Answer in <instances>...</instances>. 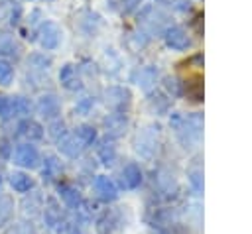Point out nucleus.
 <instances>
[{
    "mask_svg": "<svg viewBox=\"0 0 252 234\" xmlns=\"http://www.w3.org/2000/svg\"><path fill=\"white\" fill-rule=\"evenodd\" d=\"M30 112V102L24 96H0V116L12 118Z\"/></svg>",
    "mask_w": 252,
    "mask_h": 234,
    "instance_id": "obj_1",
    "label": "nucleus"
},
{
    "mask_svg": "<svg viewBox=\"0 0 252 234\" xmlns=\"http://www.w3.org/2000/svg\"><path fill=\"white\" fill-rule=\"evenodd\" d=\"M130 98H132V94L124 87H108L104 90V102L110 108H114L116 112H124L130 106Z\"/></svg>",
    "mask_w": 252,
    "mask_h": 234,
    "instance_id": "obj_2",
    "label": "nucleus"
},
{
    "mask_svg": "<svg viewBox=\"0 0 252 234\" xmlns=\"http://www.w3.org/2000/svg\"><path fill=\"white\" fill-rule=\"evenodd\" d=\"M61 35L63 33L59 29V26L53 22H43L37 29V41L43 49H55L61 41Z\"/></svg>",
    "mask_w": 252,
    "mask_h": 234,
    "instance_id": "obj_3",
    "label": "nucleus"
},
{
    "mask_svg": "<svg viewBox=\"0 0 252 234\" xmlns=\"http://www.w3.org/2000/svg\"><path fill=\"white\" fill-rule=\"evenodd\" d=\"M163 39H165V45L175 49V51H185L191 47V37L187 35V31L179 26H171L163 31Z\"/></svg>",
    "mask_w": 252,
    "mask_h": 234,
    "instance_id": "obj_4",
    "label": "nucleus"
},
{
    "mask_svg": "<svg viewBox=\"0 0 252 234\" xmlns=\"http://www.w3.org/2000/svg\"><path fill=\"white\" fill-rule=\"evenodd\" d=\"M14 163L20 165V167H26V169L35 167L39 163V153H37L35 146H32V144L16 146V149H14Z\"/></svg>",
    "mask_w": 252,
    "mask_h": 234,
    "instance_id": "obj_5",
    "label": "nucleus"
},
{
    "mask_svg": "<svg viewBox=\"0 0 252 234\" xmlns=\"http://www.w3.org/2000/svg\"><path fill=\"white\" fill-rule=\"evenodd\" d=\"M158 128H146L142 134H138V140H136V149L138 153H142L144 157H150L154 147L158 146Z\"/></svg>",
    "mask_w": 252,
    "mask_h": 234,
    "instance_id": "obj_6",
    "label": "nucleus"
},
{
    "mask_svg": "<svg viewBox=\"0 0 252 234\" xmlns=\"http://www.w3.org/2000/svg\"><path fill=\"white\" fill-rule=\"evenodd\" d=\"M37 112L43 116V118H47V120H51V118H55L57 114H59V110H61V106H59V98L55 96V94H43L39 100H37Z\"/></svg>",
    "mask_w": 252,
    "mask_h": 234,
    "instance_id": "obj_7",
    "label": "nucleus"
},
{
    "mask_svg": "<svg viewBox=\"0 0 252 234\" xmlns=\"http://www.w3.org/2000/svg\"><path fill=\"white\" fill-rule=\"evenodd\" d=\"M18 134L24 138V140H28V144H32V142H35V140H41L43 138V128H41V124H37L35 120H22L20 124H18Z\"/></svg>",
    "mask_w": 252,
    "mask_h": 234,
    "instance_id": "obj_8",
    "label": "nucleus"
},
{
    "mask_svg": "<svg viewBox=\"0 0 252 234\" xmlns=\"http://www.w3.org/2000/svg\"><path fill=\"white\" fill-rule=\"evenodd\" d=\"M163 20H165V16L154 6H148L142 10V26H146L150 31H159Z\"/></svg>",
    "mask_w": 252,
    "mask_h": 234,
    "instance_id": "obj_9",
    "label": "nucleus"
},
{
    "mask_svg": "<svg viewBox=\"0 0 252 234\" xmlns=\"http://www.w3.org/2000/svg\"><path fill=\"white\" fill-rule=\"evenodd\" d=\"M126 116L122 112H114V114H108V118H104V128H106V134L108 136H122L126 132Z\"/></svg>",
    "mask_w": 252,
    "mask_h": 234,
    "instance_id": "obj_10",
    "label": "nucleus"
},
{
    "mask_svg": "<svg viewBox=\"0 0 252 234\" xmlns=\"http://www.w3.org/2000/svg\"><path fill=\"white\" fill-rule=\"evenodd\" d=\"M85 147H87V146H85L75 134H73V136H63V138L59 140V149H61V153H65L67 157H79Z\"/></svg>",
    "mask_w": 252,
    "mask_h": 234,
    "instance_id": "obj_11",
    "label": "nucleus"
},
{
    "mask_svg": "<svg viewBox=\"0 0 252 234\" xmlns=\"http://www.w3.org/2000/svg\"><path fill=\"white\" fill-rule=\"evenodd\" d=\"M94 191H96V195L102 199V201H114L116 199V195H118V191H116V185L108 179V177H104V175H98L96 179H94Z\"/></svg>",
    "mask_w": 252,
    "mask_h": 234,
    "instance_id": "obj_12",
    "label": "nucleus"
},
{
    "mask_svg": "<svg viewBox=\"0 0 252 234\" xmlns=\"http://www.w3.org/2000/svg\"><path fill=\"white\" fill-rule=\"evenodd\" d=\"M183 87H185V94H187L189 100H193V102H201L203 100V77L201 75L189 77L183 83Z\"/></svg>",
    "mask_w": 252,
    "mask_h": 234,
    "instance_id": "obj_13",
    "label": "nucleus"
},
{
    "mask_svg": "<svg viewBox=\"0 0 252 234\" xmlns=\"http://www.w3.org/2000/svg\"><path fill=\"white\" fill-rule=\"evenodd\" d=\"M59 79H61L63 87L69 88V90H79L81 88V81H79L77 69L73 65H63L61 67V73H59Z\"/></svg>",
    "mask_w": 252,
    "mask_h": 234,
    "instance_id": "obj_14",
    "label": "nucleus"
},
{
    "mask_svg": "<svg viewBox=\"0 0 252 234\" xmlns=\"http://www.w3.org/2000/svg\"><path fill=\"white\" fill-rule=\"evenodd\" d=\"M140 181H142V171H140V167H138L136 163H128V165L122 169V183H124V187L136 189V187L140 185Z\"/></svg>",
    "mask_w": 252,
    "mask_h": 234,
    "instance_id": "obj_15",
    "label": "nucleus"
},
{
    "mask_svg": "<svg viewBox=\"0 0 252 234\" xmlns=\"http://www.w3.org/2000/svg\"><path fill=\"white\" fill-rule=\"evenodd\" d=\"M10 185L18 193H28L33 187V179L28 173H24V171H12L10 173Z\"/></svg>",
    "mask_w": 252,
    "mask_h": 234,
    "instance_id": "obj_16",
    "label": "nucleus"
},
{
    "mask_svg": "<svg viewBox=\"0 0 252 234\" xmlns=\"http://www.w3.org/2000/svg\"><path fill=\"white\" fill-rule=\"evenodd\" d=\"M43 216H45V224H47L49 228H55V226H59V224H61V208L57 206V203H55V199H53V197H49V199H47V205H45V212H43Z\"/></svg>",
    "mask_w": 252,
    "mask_h": 234,
    "instance_id": "obj_17",
    "label": "nucleus"
},
{
    "mask_svg": "<svg viewBox=\"0 0 252 234\" xmlns=\"http://www.w3.org/2000/svg\"><path fill=\"white\" fill-rule=\"evenodd\" d=\"M59 193H61V199L65 201L67 206L77 208V206L81 205V195H79V191H77L75 187H71V185H61V187H59Z\"/></svg>",
    "mask_w": 252,
    "mask_h": 234,
    "instance_id": "obj_18",
    "label": "nucleus"
},
{
    "mask_svg": "<svg viewBox=\"0 0 252 234\" xmlns=\"http://www.w3.org/2000/svg\"><path fill=\"white\" fill-rule=\"evenodd\" d=\"M18 51V43L14 41V35L8 31H0V55H14Z\"/></svg>",
    "mask_w": 252,
    "mask_h": 234,
    "instance_id": "obj_19",
    "label": "nucleus"
},
{
    "mask_svg": "<svg viewBox=\"0 0 252 234\" xmlns=\"http://www.w3.org/2000/svg\"><path fill=\"white\" fill-rule=\"evenodd\" d=\"M12 212H14V201L8 195H0V226L12 218Z\"/></svg>",
    "mask_w": 252,
    "mask_h": 234,
    "instance_id": "obj_20",
    "label": "nucleus"
},
{
    "mask_svg": "<svg viewBox=\"0 0 252 234\" xmlns=\"http://www.w3.org/2000/svg\"><path fill=\"white\" fill-rule=\"evenodd\" d=\"M136 77H138V85H142L144 88H148L150 85L156 83L158 71H156L154 67H144V69H140V71L136 73Z\"/></svg>",
    "mask_w": 252,
    "mask_h": 234,
    "instance_id": "obj_21",
    "label": "nucleus"
},
{
    "mask_svg": "<svg viewBox=\"0 0 252 234\" xmlns=\"http://www.w3.org/2000/svg\"><path fill=\"white\" fill-rule=\"evenodd\" d=\"M75 136H77L85 146H91V144L96 140V132H94V128H93V126H87V124L79 126V128L75 130Z\"/></svg>",
    "mask_w": 252,
    "mask_h": 234,
    "instance_id": "obj_22",
    "label": "nucleus"
},
{
    "mask_svg": "<svg viewBox=\"0 0 252 234\" xmlns=\"http://www.w3.org/2000/svg\"><path fill=\"white\" fill-rule=\"evenodd\" d=\"M61 171V163L53 157V155H49V157H45V165H43V169H41V175H43V179H53L57 173Z\"/></svg>",
    "mask_w": 252,
    "mask_h": 234,
    "instance_id": "obj_23",
    "label": "nucleus"
},
{
    "mask_svg": "<svg viewBox=\"0 0 252 234\" xmlns=\"http://www.w3.org/2000/svg\"><path fill=\"white\" fill-rule=\"evenodd\" d=\"M14 79V69L12 65L6 61V59H0V85L2 87H8Z\"/></svg>",
    "mask_w": 252,
    "mask_h": 234,
    "instance_id": "obj_24",
    "label": "nucleus"
},
{
    "mask_svg": "<svg viewBox=\"0 0 252 234\" xmlns=\"http://www.w3.org/2000/svg\"><path fill=\"white\" fill-rule=\"evenodd\" d=\"M98 157L102 159V163H104V165H110V163L114 161V157H116L114 146H110V144H104V146H100V149H98Z\"/></svg>",
    "mask_w": 252,
    "mask_h": 234,
    "instance_id": "obj_25",
    "label": "nucleus"
},
{
    "mask_svg": "<svg viewBox=\"0 0 252 234\" xmlns=\"http://www.w3.org/2000/svg\"><path fill=\"white\" fill-rule=\"evenodd\" d=\"M47 130H49V136H51L53 140H57V142H59L63 136H67V134H65V124H63L61 120H53Z\"/></svg>",
    "mask_w": 252,
    "mask_h": 234,
    "instance_id": "obj_26",
    "label": "nucleus"
},
{
    "mask_svg": "<svg viewBox=\"0 0 252 234\" xmlns=\"http://www.w3.org/2000/svg\"><path fill=\"white\" fill-rule=\"evenodd\" d=\"M163 87H165V90H167L171 96H179V94H181V83H179L177 79L167 77V79L163 81Z\"/></svg>",
    "mask_w": 252,
    "mask_h": 234,
    "instance_id": "obj_27",
    "label": "nucleus"
},
{
    "mask_svg": "<svg viewBox=\"0 0 252 234\" xmlns=\"http://www.w3.org/2000/svg\"><path fill=\"white\" fill-rule=\"evenodd\" d=\"M173 10H177V12H187L189 8H191V4H189V0H165Z\"/></svg>",
    "mask_w": 252,
    "mask_h": 234,
    "instance_id": "obj_28",
    "label": "nucleus"
},
{
    "mask_svg": "<svg viewBox=\"0 0 252 234\" xmlns=\"http://www.w3.org/2000/svg\"><path fill=\"white\" fill-rule=\"evenodd\" d=\"M6 234H30V228H28L26 224H16V226H12Z\"/></svg>",
    "mask_w": 252,
    "mask_h": 234,
    "instance_id": "obj_29",
    "label": "nucleus"
},
{
    "mask_svg": "<svg viewBox=\"0 0 252 234\" xmlns=\"http://www.w3.org/2000/svg\"><path fill=\"white\" fill-rule=\"evenodd\" d=\"M120 4L124 8V12H130V10H134L140 4V0H120Z\"/></svg>",
    "mask_w": 252,
    "mask_h": 234,
    "instance_id": "obj_30",
    "label": "nucleus"
},
{
    "mask_svg": "<svg viewBox=\"0 0 252 234\" xmlns=\"http://www.w3.org/2000/svg\"><path fill=\"white\" fill-rule=\"evenodd\" d=\"M201 22H203V14H197V18H195V20H193V24H191V26L195 28V31H197V33H201V31H203Z\"/></svg>",
    "mask_w": 252,
    "mask_h": 234,
    "instance_id": "obj_31",
    "label": "nucleus"
},
{
    "mask_svg": "<svg viewBox=\"0 0 252 234\" xmlns=\"http://www.w3.org/2000/svg\"><path fill=\"white\" fill-rule=\"evenodd\" d=\"M91 104H93V100L87 96V98H83V100H81V104L77 106V110H81V112H87V110L91 108Z\"/></svg>",
    "mask_w": 252,
    "mask_h": 234,
    "instance_id": "obj_32",
    "label": "nucleus"
},
{
    "mask_svg": "<svg viewBox=\"0 0 252 234\" xmlns=\"http://www.w3.org/2000/svg\"><path fill=\"white\" fill-rule=\"evenodd\" d=\"M0 187H2V177H0Z\"/></svg>",
    "mask_w": 252,
    "mask_h": 234,
    "instance_id": "obj_33",
    "label": "nucleus"
}]
</instances>
